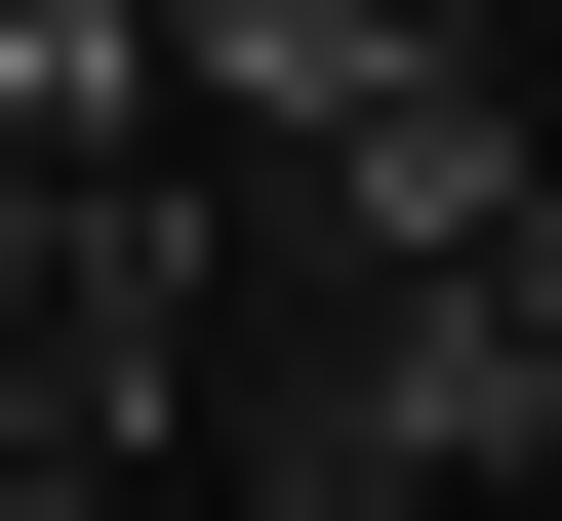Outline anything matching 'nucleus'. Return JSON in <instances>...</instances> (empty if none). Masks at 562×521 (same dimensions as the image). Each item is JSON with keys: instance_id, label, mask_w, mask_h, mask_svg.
Masks as SVG:
<instances>
[{"instance_id": "nucleus-1", "label": "nucleus", "mask_w": 562, "mask_h": 521, "mask_svg": "<svg viewBox=\"0 0 562 521\" xmlns=\"http://www.w3.org/2000/svg\"><path fill=\"white\" fill-rule=\"evenodd\" d=\"M241 201H322L362 281H442V241H522V81H482V41H402V81H362V121H281Z\"/></svg>"}, {"instance_id": "nucleus-2", "label": "nucleus", "mask_w": 562, "mask_h": 521, "mask_svg": "<svg viewBox=\"0 0 562 521\" xmlns=\"http://www.w3.org/2000/svg\"><path fill=\"white\" fill-rule=\"evenodd\" d=\"M442 0H161V81H201V161H281V121H362Z\"/></svg>"}, {"instance_id": "nucleus-3", "label": "nucleus", "mask_w": 562, "mask_h": 521, "mask_svg": "<svg viewBox=\"0 0 562 521\" xmlns=\"http://www.w3.org/2000/svg\"><path fill=\"white\" fill-rule=\"evenodd\" d=\"M161 521H442V482H161Z\"/></svg>"}]
</instances>
